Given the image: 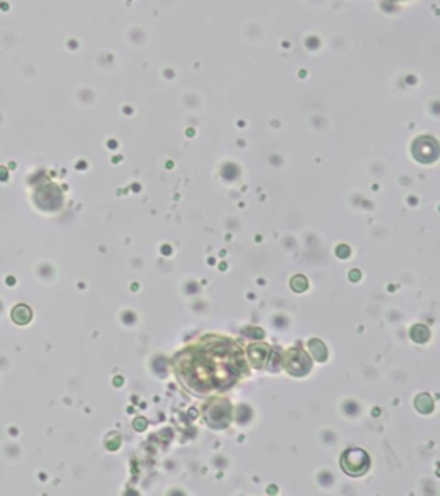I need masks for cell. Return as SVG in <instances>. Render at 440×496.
<instances>
[{
    "label": "cell",
    "mask_w": 440,
    "mask_h": 496,
    "mask_svg": "<svg viewBox=\"0 0 440 496\" xmlns=\"http://www.w3.org/2000/svg\"><path fill=\"white\" fill-rule=\"evenodd\" d=\"M342 469L349 474V476H361L368 471L370 467V457L367 455V451L363 450H348L344 455H342Z\"/></svg>",
    "instance_id": "6da1fadb"
},
{
    "label": "cell",
    "mask_w": 440,
    "mask_h": 496,
    "mask_svg": "<svg viewBox=\"0 0 440 496\" xmlns=\"http://www.w3.org/2000/svg\"><path fill=\"white\" fill-rule=\"evenodd\" d=\"M311 367V362L306 357V353L301 352V350H291L287 353V369L291 371V374L294 376H303L306 374Z\"/></svg>",
    "instance_id": "7a4b0ae2"
},
{
    "label": "cell",
    "mask_w": 440,
    "mask_h": 496,
    "mask_svg": "<svg viewBox=\"0 0 440 496\" xmlns=\"http://www.w3.org/2000/svg\"><path fill=\"white\" fill-rule=\"evenodd\" d=\"M309 348H311V353L316 357V359H318V360H325L327 352H325V346H323L322 343L316 341V339H313V341H309Z\"/></svg>",
    "instance_id": "3957f363"
},
{
    "label": "cell",
    "mask_w": 440,
    "mask_h": 496,
    "mask_svg": "<svg viewBox=\"0 0 440 496\" xmlns=\"http://www.w3.org/2000/svg\"><path fill=\"white\" fill-rule=\"evenodd\" d=\"M416 406H418L420 412L427 413V412H430V410H432L434 403H432L430 397H427V395H421V397H418V400H416Z\"/></svg>",
    "instance_id": "277c9868"
},
{
    "label": "cell",
    "mask_w": 440,
    "mask_h": 496,
    "mask_svg": "<svg viewBox=\"0 0 440 496\" xmlns=\"http://www.w3.org/2000/svg\"><path fill=\"white\" fill-rule=\"evenodd\" d=\"M293 288L296 290V292H304V288H306V279L301 278V276L294 278L293 279Z\"/></svg>",
    "instance_id": "5b68a950"
}]
</instances>
